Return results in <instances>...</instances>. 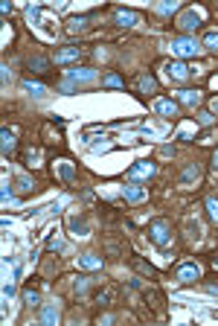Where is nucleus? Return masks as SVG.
Returning a JSON list of instances; mask_svg holds the SVG:
<instances>
[{
    "label": "nucleus",
    "instance_id": "22",
    "mask_svg": "<svg viewBox=\"0 0 218 326\" xmlns=\"http://www.w3.org/2000/svg\"><path fill=\"white\" fill-rule=\"evenodd\" d=\"M20 87H23L26 93H32V96H44V93H47V87L41 85V82H29V79H26Z\"/></svg>",
    "mask_w": 218,
    "mask_h": 326
},
{
    "label": "nucleus",
    "instance_id": "4",
    "mask_svg": "<svg viewBox=\"0 0 218 326\" xmlns=\"http://www.w3.org/2000/svg\"><path fill=\"white\" fill-rule=\"evenodd\" d=\"M151 175H154V163H149V160H137L134 166L128 169V181H149Z\"/></svg>",
    "mask_w": 218,
    "mask_h": 326
},
{
    "label": "nucleus",
    "instance_id": "3",
    "mask_svg": "<svg viewBox=\"0 0 218 326\" xmlns=\"http://www.w3.org/2000/svg\"><path fill=\"white\" fill-rule=\"evenodd\" d=\"M201 12H195V9H186V12H181L178 15V26L184 29V32H192V29H198L201 26Z\"/></svg>",
    "mask_w": 218,
    "mask_h": 326
},
{
    "label": "nucleus",
    "instance_id": "36",
    "mask_svg": "<svg viewBox=\"0 0 218 326\" xmlns=\"http://www.w3.org/2000/svg\"><path fill=\"white\" fill-rule=\"evenodd\" d=\"M192 137V128H181V131H178V140H189Z\"/></svg>",
    "mask_w": 218,
    "mask_h": 326
},
{
    "label": "nucleus",
    "instance_id": "7",
    "mask_svg": "<svg viewBox=\"0 0 218 326\" xmlns=\"http://www.w3.org/2000/svg\"><path fill=\"white\" fill-rule=\"evenodd\" d=\"M151 108H154V114H160V117H178V102L163 99V96H157V99L151 102Z\"/></svg>",
    "mask_w": 218,
    "mask_h": 326
},
{
    "label": "nucleus",
    "instance_id": "16",
    "mask_svg": "<svg viewBox=\"0 0 218 326\" xmlns=\"http://www.w3.org/2000/svg\"><path fill=\"white\" fill-rule=\"evenodd\" d=\"M79 265L87 268V271H99V268H102V257H96V254H82V257H79Z\"/></svg>",
    "mask_w": 218,
    "mask_h": 326
},
{
    "label": "nucleus",
    "instance_id": "15",
    "mask_svg": "<svg viewBox=\"0 0 218 326\" xmlns=\"http://www.w3.org/2000/svg\"><path fill=\"white\" fill-rule=\"evenodd\" d=\"M178 102L195 108V105L201 102V93H198V90H189V87H186V90H178Z\"/></svg>",
    "mask_w": 218,
    "mask_h": 326
},
{
    "label": "nucleus",
    "instance_id": "1",
    "mask_svg": "<svg viewBox=\"0 0 218 326\" xmlns=\"http://www.w3.org/2000/svg\"><path fill=\"white\" fill-rule=\"evenodd\" d=\"M198 50H201V44H198L195 38H189V35L172 41V55H175L178 61H181V58H192V55H198Z\"/></svg>",
    "mask_w": 218,
    "mask_h": 326
},
{
    "label": "nucleus",
    "instance_id": "18",
    "mask_svg": "<svg viewBox=\"0 0 218 326\" xmlns=\"http://www.w3.org/2000/svg\"><path fill=\"white\" fill-rule=\"evenodd\" d=\"M0 140H3V155L9 157L15 152V134H12L9 128H3V131H0Z\"/></svg>",
    "mask_w": 218,
    "mask_h": 326
},
{
    "label": "nucleus",
    "instance_id": "34",
    "mask_svg": "<svg viewBox=\"0 0 218 326\" xmlns=\"http://www.w3.org/2000/svg\"><path fill=\"white\" fill-rule=\"evenodd\" d=\"M134 265H137V268H140V271H143V274H154V268H151V265H146V262H140V259H137V262H134Z\"/></svg>",
    "mask_w": 218,
    "mask_h": 326
},
{
    "label": "nucleus",
    "instance_id": "33",
    "mask_svg": "<svg viewBox=\"0 0 218 326\" xmlns=\"http://www.w3.org/2000/svg\"><path fill=\"white\" fill-rule=\"evenodd\" d=\"M87 292V277H79L76 280V294H84Z\"/></svg>",
    "mask_w": 218,
    "mask_h": 326
},
{
    "label": "nucleus",
    "instance_id": "29",
    "mask_svg": "<svg viewBox=\"0 0 218 326\" xmlns=\"http://www.w3.org/2000/svg\"><path fill=\"white\" fill-rule=\"evenodd\" d=\"M207 213H210V219L218 224V198H207Z\"/></svg>",
    "mask_w": 218,
    "mask_h": 326
},
{
    "label": "nucleus",
    "instance_id": "28",
    "mask_svg": "<svg viewBox=\"0 0 218 326\" xmlns=\"http://www.w3.org/2000/svg\"><path fill=\"white\" fill-rule=\"evenodd\" d=\"M38 300H41L38 292H32V289H26V292H23V306H29V309H32V306H38Z\"/></svg>",
    "mask_w": 218,
    "mask_h": 326
},
{
    "label": "nucleus",
    "instance_id": "6",
    "mask_svg": "<svg viewBox=\"0 0 218 326\" xmlns=\"http://www.w3.org/2000/svg\"><path fill=\"white\" fill-rule=\"evenodd\" d=\"M122 198H125L128 204H140V201H146V198H149V189H146V187H137V184H128V187H122Z\"/></svg>",
    "mask_w": 218,
    "mask_h": 326
},
{
    "label": "nucleus",
    "instance_id": "17",
    "mask_svg": "<svg viewBox=\"0 0 218 326\" xmlns=\"http://www.w3.org/2000/svg\"><path fill=\"white\" fill-rule=\"evenodd\" d=\"M198 178H201V169L192 163V166H186V169H184V175H181V184H184V187H189V184H195Z\"/></svg>",
    "mask_w": 218,
    "mask_h": 326
},
{
    "label": "nucleus",
    "instance_id": "41",
    "mask_svg": "<svg viewBox=\"0 0 218 326\" xmlns=\"http://www.w3.org/2000/svg\"><path fill=\"white\" fill-rule=\"evenodd\" d=\"M213 268H216V271H218V257H216V259H213Z\"/></svg>",
    "mask_w": 218,
    "mask_h": 326
},
{
    "label": "nucleus",
    "instance_id": "38",
    "mask_svg": "<svg viewBox=\"0 0 218 326\" xmlns=\"http://www.w3.org/2000/svg\"><path fill=\"white\" fill-rule=\"evenodd\" d=\"M210 111H213V114H218V96L213 99V102H210Z\"/></svg>",
    "mask_w": 218,
    "mask_h": 326
},
{
    "label": "nucleus",
    "instance_id": "32",
    "mask_svg": "<svg viewBox=\"0 0 218 326\" xmlns=\"http://www.w3.org/2000/svg\"><path fill=\"white\" fill-rule=\"evenodd\" d=\"M111 297H114V292H99L96 294V303L99 306H111Z\"/></svg>",
    "mask_w": 218,
    "mask_h": 326
},
{
    "label": "nucleus",
    "instance_id": "8",
    "mask_svg": "<svg viewBox=\"0 0 218 326\" xmlns=\"http://www.w3.org/2000/svg\"><path fill=\"white\" fill-rule=\"evenodd\" d=\"M175 277H178L181 283H195V280H201V268H198L195 262H186V265L178 268V274Z\"/></svg>",
    "mask_w": 218,
    "mask_h": 326
},
{
    "label": "nucleus",
    "instance_id": "23",
    "mask_svg": "<svg viewBox=\"0 0 218 326\" xmlns=\"http://www.w3.org/2000/svg\"><path fill=\"white\" fill-rule=\"evenodd\" d=\"M47 67H50V61H47V58H41V55L29 58V70H32V73H47Z\"/></svg>",
    "mask_w": 218,
    "mask_h": 326
},
{
    "label": "nucleus",
    "instance_id": "26",
    "mask_svg": "<svg viewBox=\"0 0 218 326\" xmlns=\"http://www.w3.org/2000/svg\"><path fill=\"white\" fill-rule=\"evenodd\" d=\"M41 324H47V326L58 324V312L52 309V306H50V309H44V312H41Z\"/></svg>",
    "mask_w": 218,
    "mask_h": 326
},
{
    "label": "nucleus",
    "instance_id": "40",
    "mask_svg": "<svg viewBox=\"0 0 218 326\" xmlns=\"http://www.w3.org/2000/svg\"><path fill=\"white\" fill-rule=\"evenodd\" d=\"M213 169H218V149L213 152Z\"/></svg>",
    "mask_w": 218,
    "mask_h": 326
},
{
    "label": "nucleus",
    "instance_id": "21",
    "mask_svg": "<svg viewBox=\"0 0 218 326\" xmlns=\"http://www.w3.org/2000/svg\"><path fill=\"white\" fill-rule=\"evenodd\" d=\"M15 187L20 189V192H32V189H35V181L29 178V175H17V178H15Z\"/></svg>",
    "mask_w": 218,
    "mask_h": 326
},
{
    "label": "nucleus",
    "instance_id": "5",
    "mask_svg": "<svg viewBox=\"0 0 218 326\" xmlns=\"http://www.w3.org/2000/svg\"><path fill=\"white\" fill-rule=\"evenodd\" d=\"M166 76H169V79H175V82H186V79L192 76V67H186L184 61H169V64H166Z\"/></svg>",
    "mask_w": 218,
    "mask_h": 326
},
{
    "label": "nucleus",
    "instance_id": "39",
    "mask_svg": "<svg viewBox=\"0 0 218 326\" xmlns=\"http://www.w3.org/2000/svg\"><path fill=\"white\" fill-rule=\"evenodd\" d=\"M207 289H210L213 294H218V283H207Z\"/></svg>",
    "mask_w": 218,
    "mask_h": 326
},
{
    "label": "nucleus",
    "instance_id": "10",
    "mask_svg": "<svg viewBox=\"0 0 218 326\" xmlns=\"http://www.w3.org/2000/svg\"><path fill=\"white\" fill-rule=\"evenodd\" d=\"M67 79H70V85H73V82H93V79H96V70H90V67L67 70Z\"/></svg>",
    "mask_w": 218,
    "mask_h": 326
},
{
    "label": "nucleus",
    "instance_id": "37",
    "mask_svg": "<svg viewBox=\"0 0 218 326\" xmlns=\"http://www.w3.org/2000/svg\"><path fill=\"white\" fill-rule=\"evenodd\" d=\"M160 155H163V157H172V155H175V149H172V146H163V149H160Z\"/></svg>",
    "mask_w": 218,
    "mask_h": 326
},
{
    "label": "nucleus",
    "instance_id": "35",
    "mask_svg": "<svg viewBox=\"0 0 218 326\" xmlns=\"http://www.w3.org/2000/svg\"><path fill=\"white\" fill-rule=\"evenodd\" d=\"M198 122L201 125H213V114H198Z\"/></svg>",
    "mask_w": 218,
    "mask_h": 326
},
{
    "label": "nucleus",
    "instance_id": "24",
    "mask_svg": "<svg viewBox=\"0 0 218 326\" xmlns=\"http://www.w3.org/2000/svg\"><path fill=\"white\" fill-rule=\"evenodd\" d=\"M23 163L26 166H38L41 163V149H26L23 152Z\"/></svg>",
    "mask_w": 218,
    "mask_h": 326
},
{
    "label": "nucleus",
    "instance_id": "19",
    "mask_svg": "<svg viewBox=\"0 0 218 326\" xmlns=\"http://www.w3.org/2000/svg\"><path fill=\"white\" fill-rule=\"evenodd\" d=\"M137 90H140V93H154V90H157V82H154L151 76H140V79H137Z\"/></svg>",
    "mask_w": 218,
    "mask_h": 326
},
{
    "label": "nucleus",
    "instance_id": "11",
    "mask_svg": "<svg viewBox=\"0 0 218 326\" xmlns=\"http://www.w3.org/2000/svg\"><path fill=\"white\" fill-rule=\"evenodd\" d=\"M114 20H117V26H137V23H140V15L131 12V9H119L117 15H114Z\"/></svg>",
    "mask_w": 218,
    "mask_h": 326
},
{
    "label": "nucleus",
    "instance_id": "12",
    "mask_svg": "<svg viewBox=\"0 0 218 326\" xmlns=\"http://www.w3.org/2000/svg\"><path fill=\"white\" fill-rule=\"evenodd\" d=\"M55 172H58V178H61L64 184H73V178H76V166H73L70 160H58V163H55Z\"/></svg>",
    "mask_w": 218,
    "mask_h": 326
},
{
    "label": "nucleus",
    "instance_id": "31",
    "mask_svg": "<svg viewBox=\"0 0 218 326\" xmlns=\"http://www.w3.org/2000/svg\"><path fill=\"white\" fill-rule=\"evenodd\" d=\"M186 230H189V236H192V239H201V224H198V222H192V219H189V222H186Z\"/></svg>",
    "mask_w": 218,
    "mask_h": 326
},
{
    "label": "nucleus",
    "instance_id": "20",
    "mask_svg": "<svg viewBox=\"0 0 218 326\" xmlns=\"http://www.w3.org/2000/svg\"><path fill=\"white\" fill-rule=\"evenodd\" d=\"M201 47H204V50H210V52H218V32H216V29H213V32H207V35H204Z\"/></svg>",
    "mask_w": 218,
    "mask_h": 326
},
{
    "label": "nucleus",
    "instance_id": "25",
    "mask_svg": "<svg viewBox=\"0 0 218 326\" xmlns=\"http://www.w3.org/2000/svg\"><path fill=\"white\" fill-rule=\"evenodd\" d=\"M70 230H73V236H87V224L84 222H79V219H76V216H73V219H70Z\"/></svg>",
    "mask_w": 218,
    "mask_h": 326
},
{
    "label": "nucleus",
    "instance_id": "27",
    "mask_svg": "<svg viewBox=\"0 0 218 326\" xmlns=\"http://www.w3.org/2000/svg\"><path fill=\"white\" fill-rule=\"evenodd\" d=\"M102 85H105V87H114V90H117V87H122V79H119L117 73H108V76L102 79Z\"/></svg>",
    "mask_w": 218,
    "mask_h": 326
},
{
    "label": "nucleus",
    "instance_id": "9",
    "mask_svg": "<svg viewBox=\"0 0 218 326\" xmlns=\"http://www.w3.org/2000/svg\"><path fill=\"white\" fill-rule=\"evenodd\" d=\"M26 17H29V23H35V26H44V29H50L52 23H55V17L47 15V12H41V9H29V12H26Z\"/></svg>",
    "mask_w": 218,
    "mask_h": 326
},
{
    "label": "nucleus",
    "instance_id": "14",
    "mask_svg": "<svg viewBox=\"0 0 218 326\" xmlns=\"http://www.w3.org/2000/svg\"><path fill=\"white\" fill-rule=\"evenodd\" d=\"M87 20H90V15H76V17H70V20H67V26H64V29H67L70 35L84 32V29H87Z\"/></svg>",
    "mask_w": 218,
    "mask_h": 326
},
{
    "label": "nucleus",
    "instance_id": "2",
    "mask_svg": "<svg viewBox=\"0 0 218 326\" xmlns=\"http://www.w3.org/2000/svg\"><path fill=\"white\" fill-rule=\"evenodd\" d=\"M149 239L157 245V248H166L172 242V227H169L166 219H157V222L149 224Z\"/></svg>",
    "mask_w": 218,
    "mask_h": 326
},
{
    "label": "nucleus",
    "instance_id": "30",
    "mask_svg": "<svg viewBox=\"0 0 218 326\" xmlns=\"http://www.w3.org/2000/svg\"><path fill=\"white\" fill-rule=\"evenodd\" d=\"M163 131H166V128H163V125H149V122H146V125H143V134H151V137H160V134H163Z\"/></svg>",
    "mask_w": 218,
    "mask_h": 326
},
{
    "label": "nucleus",
    "instance_id": "13",
    "mask_svg": "<svg viewBox=\"0 0 218 326\" xmlns=\"http://www.w3.org/2000/svg\"><path fill=\"white\" fill-rule=\"evenodd\" d=\"M82 55L79 47H61V50L55 52V64H67V61H76Z\"/></svg>",
    "mask_w": 218,
    "mask_h": 326
}]
</instances>
